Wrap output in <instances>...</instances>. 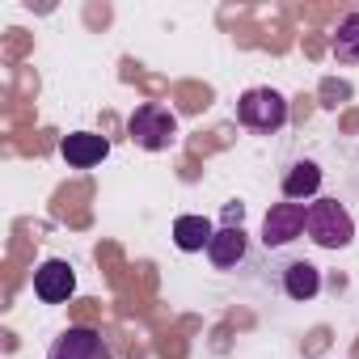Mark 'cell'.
Segmentation results:
<instances>
[{"mask_svg":"<svg viewBox=\"0 0 359 359\" xmlns=\"http://www.w3.org/2000/svg\"><path fill=\"white\" fill-rule=\"evenodd\" d=\"M304 233L321 250H346L355 241V220L338 199H313L304 212Z\"/></svg>","mask_w":359,"mask_h":359,"instance_id":"1","label":"cell"},{"mask_svg":"<svg viewBox=\"0 0 359 359\" xmlns=\"http://www.w3.org/2000/svg\"><path fill=\"white\" fill-rule=\"evenodd\" d=\"M127 140L135 148H144V152H165L177 140V114L169 106H161V102H144L127 118Z\"/></svg>","mask_w":359,"mask_h":359,"instance_id":"2","label":"cell"},{"mask_svg":"<svg viewBox=\"0 0 359 359\" xmlns=\"http://www.w3.org/2000/svg\"><path fill=\"white\" fill-rule=\"evenodd\" d=\"M237 123L250 127V131L275 135L287 123V97L279 89H271V85H254V89H245L237 97Z\"/></svg>","mask_w":359,"mask_h":359,"instance_id":"3","label":"cell"},{"mask_svg":"<svg viewBox=\"0 0 359 359\" xmlns=\"http://www.w3.org/2000/svg\"><path fill=\"white\" fill-rule=\"evenodd\" d=\"M47 359H114V355H110L106 338H102L93 325H68V330L51 342Z\"/></svg>","mask_w":359,"mask_h":359,"instance_id":"4","label":"cell"},{"mask_svg":"<svg viewBox=\"0 0 359 359\" xmlns=\"http://www.w3.org/2000/svg\"><path fill=\"white\" fill-rule=\"evenodd\" d=\"M304 203H275L271 212H266V220H262V245L266 250H279V245H287V241H296V237H304Z\"/></svg>","mask_w":359,"mask_h":359,"instance_id":"5","label":"cell"},{"mask_svg":"<svg viewBox=\"0 0 359 359\" xmlns=\"http://www.w3.org/2000/svg\"><path fill=\"white\" fill-rule=\"evenodd\" d=\"M72 292H76V271H72V262L47 258V262L34 271V296H39L43 304H64Z\"/></svg>","mask_w":359,"mask_h":359,"instance_id":"6","label":"cell"},{"mask_svg":"<svg viewBox=\"0 0 359 359\" xmlns=\"http://www.w3.org/2000/svg\"><path fill=\"white\" fill-rule=\"evenodd\" d=\"M60 156L72 165V169H93L110 156V140L97 135V131H68L60 140Z\"/></svg>","mask_w":359,"mask_h":359,"instance_id":"7","label":"cell"},{"mask_svg":"<svg viewBox=\"0 0 359 359\" xmlns=\"http://www.w3.org/2000/svg\"><path fill=\"white\" fill-rule=\"evenodd\" d=\"M245 254H250V241H245L241 224H224V229H216V237H212V245H208V258H212L216 271H233Z\"/></svg>","mask_w":359,"mask_h":359,"instance_id":"8","label":"cell"},{"mask_svg":"<svg viewBox=\"0 0 359 359\" xmlns=\"http://www.w3.org/2000/svg\"><path fill=\"white\" fill-rule=\"evenodd\" d=\"M321 191V165L317 161H296L287 173H283V199L287 203H304Z\"/></svg>","mask_w":359,"mask_h":359,"instance_id":"9","label":"cell"},{"mask_svg":"<svg viewBox=\"0 0 359 359\" xmlns=\"http://www.w3.org/2000/svg\"><path fill=\"white\" fill-rule=\"evenodd\" d=\"M212 237H216V229L208 216H177L173 220V245L182 254H203L212 245Z\"/></svg>","mask_w":359,"mask_h":359,"instance_id":"10","label":"cell"},{"mask_svg":"<svg viewBox=\"0 0 359 359\" xmlns=\"http://www.w3.org/2000/svg\"><path fill=\"white\" fill-rule=\"evenodd\" d=\"M283 292H287V300H313L317 292H321V271L313 266V262H304V258H296V262H287L283 266Z\"/></svg>","mask_w":359,"mask_h":359,"instance_id":"11","label":"cell"},{"mask_svg":"<svg viewBox=\"0 0 359 359\" xmlns=\"http://www.w3.org/2000/svg\"><path fill=\"white\" fill-rule=\"evenodd\" d=\"M330 51L338 64H359V13H346L330 39Z\"/></svg>","mask_w":359,"mask_h":359,"instance_id":"12","label":"cell"},{"mask_svg":"<svg viewBox=\"0 0 359 359\" xmlns=\"http://www.w3.org/2000/svg\"><path fill=\"white\" fill-rule=\"evenodd\" d=\"M224 220H229V224H241V203H229V208H224Z\"/></svg>","mask_w":359,"mask_h":359,"instance_id":"13","label":"cell"}]
</instances>
